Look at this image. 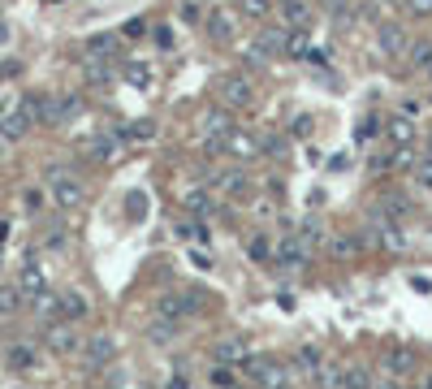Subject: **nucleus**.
I'll return each instance as SVG.
<instances>
[{"label": "nucleus", "mask_w": 432, "mask_h": 389, "mask_svg": "<svg viewBox=\"0 0 432 389\" xmlns=\"http://www.w3.org/2000/svg\"><path fill=\"white\" fill-rule=\"evenodd\" d=\"M376 389H402V380L394 376V380H381V385H376Z\"/></svg>", "instance_id": "44"}, {"label": "nucleus", "mask_w": 432, "mask_h": 389, "mask_svg": "<svg viewBox=\"0 0 432 389\" xmlns=\"http://www.w3.org/2000/svg\"><path fill=\"white\" fill-rule=\"evenodd\" d=\"M48 346L57 351V355H78V351H82V338L74 333L70 320H57V324L48 329Z\"/></svg>", "instance_id": "9"}, {"label": "nucleus", "mask_w": 432, "mask_h": 389, "mask_svg": "<svg viewBox=\"0 0 432 389\" xmlns=\"http://www.w3.org/2000/svg\"><path fill=\"white\" fill-rule=\"evenodd\" d=\"M221 100H225V108H251L255 104V82L247 74H225L221 78Z\"/></svg>", "instance_id": "3"}, {"label": "nucleus", "mask_w": 432, "mask_h": 389, "mask_svg": "<svg viewBox=\"0 0 432 389\" xmlns=\"http://www.w3.org/2000/svg\"><path fill=\"white\" fill-rule=\"evenodd\" d=\"M415 182H419V186H428V191H432V151H428V156H423V160H415Z\"/></svg>", "instance_id": "35"}, {"label": "nucleus", "mask_w": 432, "mask_h": 389, "mask_svg": "<svg viewBox=\"0 0 432 389\" xmlns=\"http://www.w3.org/2000/svg\"><path fill=\"white\" fill-rule=\"evenodd\" d=\"M329 251H333L338 260H350V255L359 251V238H355V234H338V238L329 243Z\"/></svg>", "instance_id": "27"}, {"label": "nucleus", "mask_w": 432, "mask_h": 389, "mask_svg": "<svg viewBox=\"0 0 432 389\" xmlns=\"http://www.w3.org/2000/svg\"><path fill=\"white\" fill-rule=\"evenodd\" d=\"M428 104H432V95H428Z\"/></svg>", "instance_id": "50"}, {"label": "nucleus", "mask_w": 432, "mask_h": 389, "mask_svg": "<svg viewBox=\"0 0 432 389\" xmlns=\"http://www.w3.org/2000/svg\"><path fill=\"white\" fill-rule=\"evenodd\" d=\"M298 368H303V372H320V351H315V346H303V351H298Z\"/></svg>", "instance_id": "36"}, {"label": "nucleus", "mask_w": 432, "mask_h": 389, "mask_svg": "<svg viewBox=\"0 0 432 389\" xmlns=\"http://www.w3.org/2000/svg\"><path fill=\"white\" fill-rule=\"evenodd\" d=\"M376 48H381V57H406V52H411V39H406L402 26L385 22L381 31H376Z\"/></svg>", "instance_id": "8"}, {"label": "nucleus", "mask_w": 432, "mask_h": 389, "mask_svg": "<svg viewBox=\"0 0 432 389\" xmlns=\"http://www.w3.org/2000/svg\"><path fill=\"white\" fill-rule=\"evenodd\" d=\"M207 35H212L216 43H230V39H234V26H230V18H225V14L207 18Z\"/></svg>", "instance_id": "25"}, {"label": "nucleus", "mask_w": 432, "mask_h": 389, "mask_svg": "<svg viewBox=\"0 0 432 389\" xmlns=\"http://www.w3.org/2000/svg\"><path fill=\"white\" fill-rule=\"evenodd\" d=\"M273 260H277L281 268H303V264L311 260V243H303L298 234H286V238L277 243V251H273Z\"/></svg>", "instance_id": "7"}, {"label": "nucleus", "mask_w": 432, "mask_h": 389, "mask_svg": "<svg viewBox=\"0 0 432 389\" xmlns=\"http://www.w3.org/2000/svg\"><path fill=\"white\" fill-rule=\"evenodd\" d=\"M182 208H186L190 216H199V220H203V216H212V212H216V199H212V191H186V195H182Z\"/></svg>", "instance_id": "14"}, {"label": "nucleus", "mask_w": 432, "mask_h": 389, "mask_svg": "<svg viewBox=\"0 0 432 389\" xmlns=\"http://www.w3.org/2000/svg\"><path fill=\"white\" fill-rule=\"evenodd\" d=\"M419 389H432V372H428V376H423V385H419Z\"/></svg>", "instance_id": "46"}, {"label": "nucleus", "mask_w": 432, "mask_h": 389, "mask_svg": "<svg viewBox=\"0 0 432 389\" xmlns=\"http://www.w3.org/2000/svg\"><path fill=\"white\" fill-rule=\"evenodd\" d=\"M82 316H87V299H82L78 290H65V294H61V320L74 324V320H82Z\"/></svg>", "instance_id": "17"}, {"label": "nucleus", "mask_w": 432, "mask_h": 389, "mask_svg": "<svg viewBox=\"0 0 432 389\" xmlns=\"http://www.w3.org/2000/svg\"><path fill=\"white\" fill-rule=\"evenodd\" d=\"M385 212H389V216H406V212H411V203H406L402 195H385Z\"/></svg>", "instance_id": "39"}, {"label": "nucleus", "mask_w": 432, "mask_h": 389, "mask_svg": "<svg viewBox=\"0 0 432 389\" xmlns=\"http://www.w3.org/2000/svg\"><path fill=\"white\" fill-rule=\"evenodd\" d=\"M212 191L225 195V199H247L251 195V182H247L242 169H216L212 174Z\"/></svg>", "instance_id": "6"}, {"label": "nucleus", "mask_w": 432, "mask_h": 389, "mask_svg": "<svg viewBox=\"0 0 432 389\" xmlns=\"http://www.w3.org/2000/svg\"><path fill=\"white\" fill-rule=\"evenodd\" d=\"M342 389H372V376H367V368H350Z\"/></svg>", "instance_id": "33"}, {"label": "nucleus", "mask_w": 432, "mask_h": 389, "mask_svg": "<svg viewBox=\"0 0 432 389\" xmlns=\"http://www.w3.org/2000/svg\"><path fill=\"white\" fill-rule=\"evenodd\" d=\"M87 78H91V82H108V65H99V61L91 57V61H87Z\"/></svg>", "instance_id": "41"}, {"label": "nucleus", "mask_w": 432, "mask_h": 389, "mask_svg": "<svg viewBox=\"0 0 432 389\" xmlns=\"http://www.w3.org/2000/svg\"><path fill=\"white\" fill-rule=\"evenodd\" d=\"M286 52H290V57H303V61H307V52H311V48H307V35L290 26V35H286Z\"/></svg>", "instance_id": "30"}, {"label": "nucleus", "mask_w": 432, "mask_h": 389, "mask_svg": "<svg viewBox=\"0 0 432 389\" xmlns=\"http://www.w3.org/2000/svg\"><path fill=\"white\" fill-rule=\"evenodd\" d=\"M5 363H9L14 372H31V368H35V346H22V342H18V346H9Z\"/></svg>", "instance_id": "19"}, {"label": "nucleus", "mask_w": 432, "mask_h": 389, "mask_svg": "<svg viewBox=\"0 0 432 389\" xmlns=\"http://www.w3.org/2000/svg\"><path fill=\"white\" fill-rule=\"evenodd\" d=\"M186 385H190V380H186V372H182V376H173V380H169V389H186Z\"/></svg>", "instance_id": "43"}, {"label": "nucleus", "mask_w": 432, "mask_h": 389, "mask_svg": "<svg viewBox=\"0 0 432 389\" xmlns=\"http://www.w3.org/2000/svg\"><path fill=\"white\" fill-rule=\"evenodd\" d=\"M87 48H91V52H108V48H113V39H108V35H99V39H91Z\"/></svg>", "instance_id": "42"}, {"label": "nucleus", "mask_w": 432, "mask_h": 389, "mask_svg": "<svg viewBox=\"0 0 432 389\" xmlns=\"http://www.w3.org/2000/svg\"><path fill=\"white\" fill-rule=\"evenodd\" d=\"M18 290H22L26 299H39V294H43V272H39V264H22V272H18Z\"/></svg>", "instance_id": "15"}, {"label": "nucleus", "mask_w": 432, "mask_h": 389, "mask_svg": "<svg viewBox=\"0 0 432 389\" xmlns=\"http://www.w3.org/2000/svg\"><path fill=\"white\" fill-rule=\"evenodd\" d=\"M212 385H216V389H230V385H234L230 363H216V368H212Z\"/></svg>", "instance_id": "38"}, {"label": "nucleus", "mask_w": 432, "mask_h": 389, "mask_svg": "<svg viewBox=\"0 0 432 389\" xmlns=\"http://www.w3.org/2000/svg\"><path fill=\"white\" fill-rule=\"evenodd\" d=\"M385 164H389V169H415V156H411V147H394Z\"/></svg>", "instance_id": "31"}, {"label": "nucleus", "mask_w": 432, "mask_h": 389, "mask_svg": "<svg viewBox=\"0 0 432 389\" xmlns=\"http://www.w3.org/2000/svg\"><path fill=\"white\" fill-rule=\"evenodd\" d=\"M199 307H203V294H199V290H173V294H165V299L156 303L160 316H165V320H178V324H182V316H195Z\"/></svg>", "instance_id": "2"}, {"label": "nucleus", "mask_w": 432, "mask_h": 389, "mask_svg": "<svg viewBox=\"0 0 432 389\" xmlns=\"http://www.w3.org/2000/svg\"><path fill=\"white\" fill-rule=\"evenodd\" d=\"M273 389H290V385H273Z\"/></svg>", "instance_id": "48"}, {"label": "nucleus", "mask_w": 432, "mask_h": 389, "mask_svg": "<svg viewBox=\"0 0 432 389\" xmlns=\"http://www.w3.org/2000/svg\"><path fill=\"white\" fill-rule=\"evenodd\" d=\"M411 65L415 70H428L432 65V48L428 43H411Z\"/></svg>", "instance_id": "34"}, {"label": "nucleus", "mask_w": 432, "mask_h": 389, "mask_svg": "<svg viewBox=\"0 0 432 389\" xmlns=\"http://www.w3.org/2000/svg\"><path fill=\"white\" fill-rule=\"evenodd\" d=\"M151 134H156L151 122H130V126L122 130V139H134V143H143V139H151Z\"/></svg>", "instance_id": "32"}, {"label": "nucleus", "mask_w": 432, "mask_h": 389, "mask_svg": "<svg viewBox=\"0 0 432 389\" xmlns=\"http://www.w3.org/2000/svg\"><path fill=\"white\" fill-rule=\"evenodd\" d=\"M385 134H389V143H394V147H411V143H415V122H411L406 113H402V117H389Z\"/></svg>", "instance_id": "13"}, {"label": "nucleus", "mask_w": 432, "mask_h": 389, "mask_svg": "<svg viewBox=\"0 0 432 389\" xmlns=\"http://www.w3.org/2000/svg\"><path fill=\"white\" fill-rule=\"evenodd\" d=\"M212 359H216V363H230V368H238V363L247 359V342L238 338V333H230V338H221V342H216Z\"/></svg>", "instance_id": "12"}, {"label": "nucleus", "mask_w": 432, "mask_h": 389, "mask_svg": "<svg viewBox=\"0 0 432 389\" xmlns=\"http://www.w3.org/2000/svg\"><path fill=\"white\" fill-rule=\"evenodd\" d=\"M428 151H432V130H428Z\"/></svg>", "instance_id": "47"}, {"label": "nucleus", "mask_w": 432, "mask_h": 389, "mask_svg": "<svg viewBox=\"0 0 432 389\" xmlns=\"http://www.w3.org/2000/svg\"><path fill=\"white\" fill-rule=\"evenodd\" d=\"M406 14L411 18H432V0H406Z\"/></svg>", "instance_id": "40"}, {"label": "nucleus", "mask_w": 432, "mask_h": 389, "mask_svg": "<svg viewBox=\"0 0 432 389\" xmlns=\"http://www.w3.org/2000/svg\"><path fill=\"white\" fill-rule=\"evenodd\" d=\"M26 130H31L26 108H22V113H5V117H0V134H5V139H22Z\"/></svg>", "instance_id": "18"}, {"label": "nucleus", "mask_w": 432, "mask_h": 389, "mask_svg": "<svg viewBox=\"0 0 432 389\" xmlns=\"http://www.w3.org/2000/svg\"><path fill=\"white\" fill-rule=\"evenodd\" d=\"M113 355H117L113 333H91V342H87V368H104Z\"/></svg>", "instance_id": "10"}, {"label": "nucleus", "mask_w": 432, "mask_h": 389, "mask_svg": "<svg viewBox=\"0 0 432 389\" xmlns=\"http://www.w3.org/2000/svg\"><path fill=\"white\" fill-rule=\"evenodd\" d=\"M329 9L333 14H346V0H329Z\"/></svg>", "instance_id": "45"}, {"label": "nucleus", "mask_w": 432, "mask_h": 389, "mask_svg": "<svg viewBox=\"0 0 432 389\" xmlns=\"http://www.w3.org/2000/svg\"><path fill=\"white\" fill-rule=\"evenodd\" d=\"M315 380H320V389H342V385H346V372H342V368H320Z\"/></svg>", "instance_id": "29"}, {"label": "nucleus", "mask_w": 432, "mask_h": 389, "mask_svg": "<svg viewBox=\"0 0 432 389\" xmlns=\"http://www.w3.org/2000/svg\"><path fill=\"white\" fill-rule=\"evenodd\" d=\"M389 372H394V376H411V372H415V351H406V346L394 351V355H389Z\"/></svg>", "instance_id": "21"}, {"label": "nucleus", "mask_w": 432, "mask_h": 389, "mask_svg": "<svg viewBox=\"0 0 432 389\" xmlns=\"http://www.w3.org/2000/svg\"><path fill=\"white\" fill-rule=\"evenodd\" d=\"M247 251H251V260H273V247H268V238H259V234L247 243Z\"/></svg>", "instance_id": "37"}, {"label": "nucleus", "mask_w": 432, "mask_h": 389, "mask_svg": "<svg viewBox=\"0 0 432 389\" xmlns=\"http://www.w3.org/2000/svg\"><path fill=\"white\" fill-rule=\"evenodd\" d=\"M423 74H428V78H432V65H428V70H423Z\"/></svg>", "instance_id": "49"}, {"label": "nucleus", "mask_w": 432, "mask_h": 389, "mask_svg": "<svg viewBox=\"0 0 432 389\" xmlns=\"http://www.w3.org/2000/svg\"><path fill=\"white\" fill-rule=\"evenodd\" d=\"M277 14L294 31H307L311 26V5H307V0H277Z\"/></svg>", "instance_id": "11"}, {"label": "nucleus", "mask_w": 432, "mask_h": 389, "mask_svg": "<svg viewBox=\"0 0 432 389\" xmlns=\"http://www.w3.org/2000/svg\"><path fill=\"white\" fill-rule=\"evenodd\" d=\"M238 368H242V372H247V380H255V385H268V389L281 385V368H277L273 359H268V355H247Z\"/></svg>", "instance_id": "5"}, {"label": "nucleus", "mask_w": 432, "mask_h": 389, "mask_svg": "<svg viewBox=\"0 0 432 389\" xmlns=\"http://www.w3.org/2000/svg\"><path fill=\"white\" fill-rule=\"evenodd\" d=\"M147 333H151V342H160V346H165V342H173V338H178V320H165V316H160V320H156Z\"/></svg>", "instance_id": "24"}, {"label": "nucleus", "mask_w": 432, "mask_h": 389, "mask_svg": "<svg viewBox=\"0 0 432 389\" xmlns=\"http://www.w3.org/2000/svg\"><path fill=\"white\" fill-rule=\"evenodd\" d=\"M117 147H122V139H117V134H99V139H91V143H87V151H91L95 160H117Z\"/></svg>", "instance_id": "16"}, {"label": "nucleus", "mask_w": 432, "mask_h": 389, "mask_svg": "<svg viewBox=\"0 0 432 389\" xmlns=\"http://www.w3.org/2000/svg\"><path fill=\"white\" fill-rule=\"evenodd\" d=\"M48 186H52V199H57L61 208H82V199H87L82 182L70 169H61V164H52V169H48Z\"/></svg>", "instance_id": "1"}, {"label": "nucleus", "mask_w": 432, "mask_h": 389, "mask_svg": "<svg viewBox=\"0 0 432 389\" xmlns=\"http://www.w3.org/2000/svg\"><path fill=\"white\" fill-rule=\"evenodd\" d=\"M126 82L130 87H151V70L143 61H126Z\"/></svg>", "instance_id": "26"}, {"label": "nucleus", "mask_w": 432, "mask_h": 389, "mask_svg": "<svg viewBox=\"0 0 432 389\" xmlns=\"http://www.w3.org/2000/svg\"><path fill=\"white\" fill-rule=\"evenodd\" d=\"M238 9H242L251 22H268V14H273V0H238Z\"/></svg>", "instance_id": "23"}, {"label": "nucleus", "mask_w": 432, "mask_h": 389, "mask_svg": "<svg viewBox=\"0 0 432 389\" xmlns=\"http://www.w3.org/2000/svg\"><path fill=\"white\" fill-rule=\"evenodd\" d=\"M35 311H39L43 320H61V294H48V290H43V294L35 299Z\"/></svg>", "instance_id": "20"}, {"label": "nucleus", "mask_w": 432, "mask_h": 389, "mask_svg": "<svg viewBox=\"0 0 432 389\" xmlns=\"http://www.w3.org/2000/svg\"><path fill=\"white\" fill-rule=\"evenodd\" d=\"M178 234L190 238V243H207V230H203V220H199V216H186L182 225H178Z\"/></svg>", "instance_id": "28"}, {"label": "nucleus", "mask_w": 432, "mask_h": 389, "mask_svg": "<svg viewBox=\"0 0 432 389\" xmlns=\"http://www.w3.org/2000/svg\"><path fill=\"white\" fill-rule=\"evenodd\" d=\"M221 151H230V156H234V160L242 164V160H255V156H264V143H259V139H255L251 130L234 126V130H230V139L221 143Z\"/></svg>", "instance_id": "4"}, {"label": "nucleus", "mask_w": 432, "mask_h": 389, "mask_svg": "<svg viewBox=\"0 0 432 389\" xmlns=\"http://www.w3.org/2000/svg\"><path fill=\"white\" fill-rule=\"evenodd\" d=\"M22 299H26V294H22L18 286H5V290H0V316H18V311H22Z\"/></svg>", "instance_id": "22"}]
</instances>
